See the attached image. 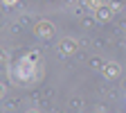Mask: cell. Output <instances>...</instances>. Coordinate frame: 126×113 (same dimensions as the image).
I'll return each instance as SVG.
<instances>
[{
    "instance_id": "4",
    "label": "cell",
    "mask_w": 126,
    "mask_h": 113,
    "mask_svg": "<svg viewBox=\"0 0 126 113\" xmlns=\"http://www.w3.org/2000/svg\"><path fill=\"white\" fill-rule=\"evenodd\" d=\"M5 2H7V5H11V2H14V0H5Z\"/></svg>"
},
{
    "instance_id": "2",
    "label": "cell",
    "mask_w": 126,
    "mask_h": 113,
    "mask_svg": "<svg viewBox=\"0 0 126 113\" xmlns=\"http://www.w3.org/2000/svg\"><path fill=\"white\" fill-rule=\"evenodd\" d=\"M108 77H115L117 72H119V66H117V63H108V66H106V70H104Z\"/></svg>"
},
{
    "instance_id": "1",
    "label": "cell",
    "mask_w": 126,
    "mask_h": 113,
    "mask_svg": "<svg viewBox=\"0 0 126 113\" xmlns=\"http://www.w3.org/2000/svg\"><path fill=\"white\" fill-rule=\"evenodd\" d=\"M32 75H34V68H32L29 63H20L18 70H16V77H20V79H29Z\"/></svg>"
},
{
    "instance_id": "3",
    "label": "cell",
    "mask_w": 126,
    "mask_h": 113,
    "mask_svg": "<svg viewBox=\"0 0 126 113\" xmlns=\"http://www.w3.org/2000/svg\"><path fill=\"white\" fill-rule=\"evenodd\" d=\"M110 16H113V11H108L106 7H101V9H99V18H110Z\"/></svg>"
},
{
    "instance_id": "5",
    "label": "cell",
    "mask_w": 126,
    "mask_h": 113,
    "mask_svg": "<svg viewBox=\"0 0 126 113\" xmlns=\"http://www.w3.org/2000/svg\"><path fill=\"white\" fill-rule=\"evenodd\" d=\"M29 113H36V111H29Z\"/></svg>"
}]
</instances>
